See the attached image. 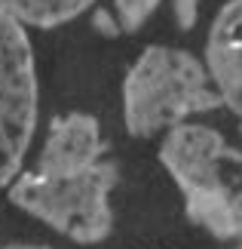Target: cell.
I'll return each instance as SVG.
<instances>
[{"instance_id": "8992f818", "label": "cell", "mask_w": 242, "mask_h": 249, "mask_svg": "<svg viewBox=\"0 0 242 249\" xmlns=\"http://www.w3.org/2000/svg\"><path fill=\"white\" fill-rule=\"evenodd\" d=\"M95 0H0V9L18 18L25 28H59L83 16Z\"/></svg>"}, {"instance_id": "52a82bcc", "label": "cell", "mask_w": 242, "mask_h": 249, "mask_svg": "<svg viewBox=\"0 0 242 249\" xmlns=\"http://www.w3.org/2000/svg\"><path fill=\"white\" fill-rule=\"evenodd\" d=\"M162 0H113V16L126 34L141 31L150 22V16L160 9Z\"/></svg>"}, {"instance_id": "9c48e42d", "label": "cell", "mask_w": 242, "mask_h": 249, "mask_svg": "<svg viewBox=\"0 0 242 249\" xmlns=\"http://www.w3.org/2000/svg\"><path fill=\"white\" fill-rule=\"evenodd\" d=\"M3 249H49V246H34V243H13V246H3Z\"/></svg>"}, {"instance_id": "277c9868", "label": "cell", "mask_w": 242, "mask_h": 249, "mask_svg": "<svg viewBox=\"0 0 242 249\" xmlns=\"http://www.w3.org/2000/svg\"><path fill=\"white\" fill-rule=\"evenodd\" d=\"M40 83L28 28L0 9V191L22 172L37 132Z\"/></svg>"}, {"instance_id": "ba28073f", "label": "cell", "mask_w": 242, "mask_h": 249, "mask_svg": "<svg viewBox=\"0 0 242 249\" xmlns=\"http://www.w3.org/2000/svg\"><path fill=\"white\" fill-rule=\"evenodd\" d=\"M199 9H202V0H172V16L181 31H193L199 22Z\"/></svg>"}, {"instance_id": "3957f363", "label": "cell", "mask_w": 242, "mask_h": 249, "mask_svg": "<svg viewBox=\"0 0 242 249\" xmlns=\"http://www.w3.org/2000/svg\"><path fill=\"white\" fill-rule=\"evenodd\" d=\"M224 108L206 59L153 43L123 77V123L132 139L166 136L199 114Z\"/></svg>"}, {"instance_id": "7a4b0ae2", "label": "cell", "mask_w": 242, "mask_h": 249, "mask_svg": "<svg viewBox=\"0 0 242 249\" xmlns=\"http://www.w3.org/2000/svg\"><path fill=\"white\" fill-rule=\"evenodd\" d=\"M190 225L224 249H242V151L206 123L169 129L157 151Z\"/></svg>"}, {"instance_id": "6da1fadb", "label": "cell", "mask_w": 242, "mask_h": 249, "mask_svg": "<svg viewBox=\"0 0 242 249\" xmlns=\"http://www.w3.org/2000/svg\"><path fill=\"white\" fill-rule=\"evenodd\" d=\"M117 178L98 117L67 111L49 120L37 163L18 172L6 194L25 215L80 246H92L113 231L111 191Z\"/></svg>"}, {"instance_id": "5b68a950", "label": "cell", "mask_w": 242, "mask_h": 249, "mask_svg": "<svg viewBox=\"0 0 242 249\" xmlns=\"http://www.w3.org/2000/svg\"><path fill=\"white\" fill-rule=\"evenodd\" d=\"M206 65L224 108L239 120L242 132V0H227L206 34Z\"/></svg>"}]
</instances>
